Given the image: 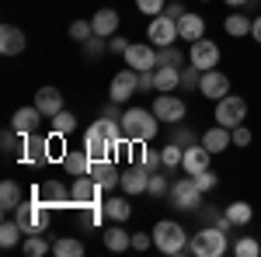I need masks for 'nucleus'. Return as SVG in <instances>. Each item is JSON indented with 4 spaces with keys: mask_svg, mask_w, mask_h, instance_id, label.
<instances>
[{
    "mask_svg": "<svg viewBox=\"0 0 261 257\" xmlns=\"http://www.w3.org/2000/svg\"><path fill=\"white\" fill-rule=\"evenodd\" d=\"M119 142H122V125L108 115L91 122L87 132H84V150L91 153V160H115L119 157Z\"/></svg>",
    "mask_w": 261,
    "mask_h": 257,
    "instance_id": "f257e3e1",
    "label": "nucleus"
},
{
    "mask_svg": "<svg viewBox=\"0 0 261 257\" xmlns=\"http://www.w3.org/2000/svg\"><path fill=\"white\" fill-rule=\"evenodd\" d=\"M119 125H122V136L133 139V142H153L161 132V119L153 115V108H125Z\"/></svg>",
    "mask_w": 261,
    "mask_h": 257,
    "instance_id": "f03ea898",
    "label": "nucleus"
},
{
    "mask_svg": "<svg viewBox=\"0 0 261 257\" xmlns=\"http://www.w3.org/2000/svg\"><path fill=\"white\" fill-rule=\"evenodd\" d=\"M150 233H153V247H157L161 254H171V257L185 254L188 243H192V240H188V230L181 226L178 219H161Z\"/></svg>",
    "mask_w": 261,
    "mask_h": 257,
    "instance_id": "7ed1b4c3",
    "label": "nucleus"
},
{
    "mask_svg": "<svg viewBox=\"0 0 261 257\" xmlns=\"http://www.w3.org/2000/svg\"><path fill=\"white\" fill-rule=\"evenodd\" d=\"M188 254H195V257H223V254H226V233H223L220 226L205 222L202 230L192 233Z\"/></svg>",
    "mask_w": 261,
    "mask_h": 257,
    "instance_id": "20e7f679",
    "label": "nucleus"
},
{
    "mask_svg": "<svg viewBox=\"0 0 261 257\" xmlns=\"http://www.w3.org/2000/svg\"><path fill=\"white\" fill-rule=\"evenodd\" d=\"M14 219L21 222L24 237L45 233V230H49V205H45V202H39V198H24L18 209H14Z\"/></svg>",
    "mask_w": 261,
    "mask_h": 257,
    "instance_id": "39448f33",
    "label": "nucleus"
},
{
    "mask_svg": "<svg viewBox=\"0 0 261 257\" xmlns=\"http://www.w3.org/2000/svg\"><path fill=\"white\" fill-rule=\"evenodd\" d=\"M202 191L199 184H195V178L188 174V178H178L174 184H171V205L178 209V212H199L202 209Z\"/></svg>",
    "mask_w": 261,
    "mask_h": 257,
    "instance_id": "423d86ee",
    "label": "nucleus"
},
{
    "mask_svg": "<svg viewBox=\"0 0 261 257\" xmlns=\"http://www.w3.org/2000/svg\"><path fill=\"white\" fill-rule=\"evenodd\" d=\"M220 60H223V49L213 39H205V35L188 45V63H192V66H199L202 73H205V70H216Z\"/></svg>",
    "mask_w": 261,
    "mask_h": 257,
    "instance_id": "0eeeda50",
    "label": "nucleus"
},
{
    "mask_svg": "<svg viewBox=\"0 0 261 257\" xmlns=\"http://www.w3.org/2000/svg\"><path fill=\"white\" fill-rule=\"evenodd\" d=\"M216 122L226 125V129H237L247 122V101L241 94H226V98L216 101Z\"/></svg>",
    "mask_w": 261,
    "mask_h": 257,
    "instance_id": "6e6552de",
    "label": "nucleus"
},
{
    "mask_svg": "<svg viewBox=\"0 0 261 257\" xmlns=\"http://www.w3.org/2000/svg\"><path fill=\"white\" fill-rule=\"evenodd\" d=\"M150 108H153V115H157L164 125H178V122H185V115H188V104H185L174 91H171V94H157Z\"/></svg>",
    "mask_w": 261,
    "mask_h": 257,
    "instance_id": "1a4fd4ad",
    "label": "nucleus"
},
{
    "mask_svg": "<svg viewBox=\"0 0 261 257\" xmlns=\"http://www.w3.org/2000/svg\"><path fill=\"white\" fill-rule=\"evenodd\" d=\"M32 198L45 202L49 209H60V205H73V188L63 184V181H42L32 188Z\"/></svg>",
    "mask_w": 261,
    "mask_h": 257,
    "instance_id": "9d476101",
    "label": "nucleus"
},
{
    "mask_svg": "<svg viewBox=\"0 0 261 257\" xmlns=\"http://www.w3.org/2000/svg\"><path fill=\"white\" fill-rule=\"evenodd\" d=\"M136 91H140V73H136L133 66L119 70V73L112 77V83H108V98L115 101V104H125Z\"/></svg>",
    "mask_w": 261,
    "mask_h": 257,
    "instance_id": "9b49d317",
    "label": "nucleus"
},
{
    "mask_svg": "<svg viewBox=\"0 0 261 257\" xmlns=\"http://www.w3.org/2000/svg\"><path fill=\"white\" fill-rule=\"evenodd\" d=\"M146 39H150V45H157V49H164V45H174V42H178V21L167 18V14H157V18H150Z\"/></svg>",
    "mask_w": 261,
    "mask_h": 257,
    "instance_id": "f8f14e48",
    "label": "nucleus"
},
{
    "mask_svg": "<svg viewBox=\"0 0 261 257\" xmlns=\"http://www.w3.org/2000/svg\"><path fill=\"white\" fill-rule=\"evenodd\" d=\"M122 56H125V66H133L136 73L157 70V45H150V42H129V49Z\"/></svg>",
    "mask_w": 261,
    "mask_h": 257,
    "instance_id": "ddd939ff",
    "label": "nucleus"
},
{
    "mask_svg": "<svg viewBox=\"0 0 261 257\" xmlns=\"http://www.w3.org/2000/svg\"><path fill=\"white\" fill-rule=\"evenodd\" d=\"M70 188H73V205H77V209L105 202V188H101V184L91 178V174H84V178H73V184H70Z\"/></svg>",
    "mask_w": 261,
    "mask_h": 257,
    "instance_id": "4468645a",
    "label": "nucleus"
},
{
    "mask_svg": "<svg viewBox=\"0 0 261 257\" xmlns=\"http://www.w3.org/2000/svg\"><path fill=\"white\" fill-rule=\"evenodd\" d=\"M199 94L202 98H209V101H220L230 94V77L223 73V70H205L199 80Z\"/></svg>",
    "mask_w": 261,
    "mask_h": 257,
    "instance_id": "2eb2a0df",
    "label": "nucleus"
},
{
    "mask_svg": "<svg viewBox=\"0 0 261 257\" xmlns=\"http://www.w3.org/2000/svg\"><path fill=\"white\" fill-rule=\"evenodd\" d=\"M21 163H28V167H39V163H45L49 160V150H45V136H39V132H32V136L21 139V153H18Z\"/></svg>",
    "mask_w": 261,
    "mask_h": 257,
    "instance_id": "dca6fc26",
    "label": "nucleus"
},
{
    "mask_svg": "<svg viewBox=\"0 0 261 257\" xmlns=\"http://www.w3.org/2000/svg\"><path fill=\"white\" fill-rule=\"evenodd\" d=\"M199 142L213 153V157H216V153H223V150H230V146H233V129H226V125L216 122L213 129H205V132L199 136Z\"/></svg>",
    "mask_w": 261,
    "mask_h": 257,
    "instance_id": "f3484780",
    "label": "nucleus"
},
{
    "mask_svg": "<svg viewBox=\"0 0 261 257\" xmlns=\"http://www.w3.org/2000/svg\"><path fill=\"white\" fill-rule=\"evenodd\" d=\"M42 115L35 104H28V108H18L14 115H11V129L18 132V136H32V132H39V125H42Z\"/></svg>",
    "mask_w": 261,
    "mask_h": 257,
    "instance_id": "a211bd4d",
    "label": "nucleus"
},
{
    "mask_svg": "<svg viewBox=\"0 0 261 257\" xmlns=\"http://www.w3.org/2000/svg\"><path fill=\"white\" fill-rule=\"evenodd\" d=\"M146 184H150V170L143 167V163H129L125 170H122V191L125 195H143L146 191Z\"/></svg>",
    "mask_w": 261,
    "mask_h": 257,
    "instance_id": "6ab92c4d",
    "label": "nucleus"
},
{
    "mask_svg": "<svg viewBox=\"0 0 261 257\" xmlns=\"http://www.w3.org/2000/svg\"><path fill=\"white\" fill-rule=\"evenodd\" d=\"M87 174L98 181L105 191H112V188H119V184H122V174H119V167H115V160H94Z\"/></svg>",
    "mask_w": 261,
    "mask_h": 257,
    "instance_id": "aec40b11",
    "label": "nucleus"
},
{
    "mask_svg": "<svg viewBox=\"0 0 261 257\" xmlns=\"http://www.w3.org/2000/svg\"><path fill=\"white\" fill-rule=\"evenodd\" d=\"M32 104L39 108V111L45 115V119H53V115H60L63 108H66V104H63V94H60V87H39V91H35V101H32Z\"/></svg>",
    "mask_w": 261,
    "mask_h": 257,
    "instance_id": "412c9836",
    "label": "nucleus"
},
{
    "mask_svg": "<svg viewBox=\"0 0 261 257\" xmlns=\"http://www.w3.org/2000/svg\"><path fill=\"white\" fill-rule=\"evenodd\" d=\"M24 45H28V39H24V32H21L18 24H4L0 28V52L4 56H21Z\"/></svg>",
    "mask_w": 261,
    "mask_h": 257,
    "instance_id": "4be33fe9",
    "label": "nucleus"
},
{
    "mask_svg": "<svg viewBox=\"0 0 261 257\" xmlns=\"http://www.w3.org/2000/svg\"><path fill=\"white\" fill-rule=\"evenodd\" d=\"M119 11L115 7H98L94 11V18H91V24H94V35H101V39H112L115 32H119Z\"/></svg>",
    "mask_w": 261,
    "mask_h": 257,
    "instance_id": "5701e85b",
    "label": "nucleus"
},
{
    "mask_svg": "<svg viewBox=\"0 0 261 257\" xmlns=\"http://www.w3.org/2000/svg\"><path fill=\"white\" fill-rule=\"evenodd\" d=\"M205 35V21H202V14H195V11H185L178 18V39L185 42H195Z\"/></svg>",
    "mask_w": 261,
    "mask_h": 257,
    "instance_id": "b1692460",
    "label": "nucleus"
},
{
    "mask_svg": "<svg viewBox=\"0 0 261 257\" xmlns=\"http://www.w3.org/2000/svg\"><path fill=\"white\" fill-rule=\"evenodd\" d=\"M209 160H213V153H209L202 142H195V146H188V150H185L181 170H185V174H199V170H205V167H209Z\"/></svg>",
    "mask_w": 261,
    "mask_h": 257,
    "instance_id": "393cba45",
    "label": "nucleus"
},
{
    "mask_svg": "<svg viewBox=\"0 0 261 257\" xmlns=\"http://www.w3.org/2000/svg\"><path fill=\"white\" fill-rule=\"evenodd\" d=\"M91 163H94L91 153L81 146V150H70V153L63 157V170H66V178H84V174L91 170Z\"/></svg>",
    "mask_w": 261,
    "mask_h": 257,
    "instance_id": "a878e982",
    "label": "nucleus"
},
{
    "mask_svg": "<svg viewBox=\"0 0 261 257\" xmlns=\"http://www.w3.org/2000/svg\"><path fill=\"white\" fill-rule=\"evenodd\" d=\"M153 83H157V94H171L181 87V66H157L153 70Z\"/></svg>",
    "mask_w": 261,
    "mask_h": 257,
    "instance_id": "bb28decb",
    "label": "nucleus"
},
{
    "mask_svg": "<svg viewBox=\"0 0 261 257\" xmlns=\"http://www.w3.org/2000/svg\"><path fill=\"white\" fill-rule=\"evenodd\" d=\"M101 240H105V247H108L112 254H122V250H129V247H133V233H125V230H122V222L108 226V230L101 233Z\"/></svg>",
    "mask_w": 261,
    "mask_h": 257,
    "instance_id": "cd10ccee",
    "label": "nucleus"
},
{
    "mask_svg": "<svg viewBox=\"0 0 261 257\" xmlns=\"http://www.w3.org/2000/svg\"><path fill=\"white\" fill-rule=\"evenodd\" d=\"M223 28H226V35H233V39H244V35H251L254 21L247 18L244 11H233V14H226V21H223Z\"/></svg>",
    "mask_w": 261,
    "mask_h": 257,
    "instance_id": "c85d7f7f",
    "label": "nucleus"
},
{
    "mask_svg": "<svg viewBox=\"0 0 261 257\" xmlns=\"http://www.w3.org/2000/svg\"><path fill=\"white\" fill-rule=\"evenodd\" d=\"M21 202H24V198H21V188H18V181H0V209H4V212H14V209H18Z\"/></svg>",
    "mask_w": 261,
    "mask_h": 257,
    "instance_id": "c756f323",
    "label": "nucleus"
},
{
    "mask_svg": "<svg viewBox=\"0 0 261 257\" xmlns=\"http://www.w3.org/2000/svg\"><path fill=\"white\" fill-rule=\"evenodd\" d=\"M105 212H108V219L112 222H125V219L133 216V205H129V198H105Z\"/></svg>",
    "mask_w": 261,
    "mask_h": 257,
    "instance_id": "7c9ffc66",
    "label": "nucleus"
},
{
    "mask_svg": "<svg viewBox=\"0 0 261 257\" xmlns=\"http://www.w3.org/2000/svg\"><path fill=\"white\" fill-rule=\"evenodd\" d=\"M223 212H226V219H230L233 226H247V222L254 219V209H251V202H230Z\"/></svg>",
    "mask_w": 261,
    "mask_h": 257,
    "instance_id": "2f4dec72",
    "label": "nucleus"
},
{
    "mask_svg": "<svg viewBox=\"0 0 261 257\" xmlns=\"http://www.w3.org/2000/svg\"><path fill=\"white\" fill-rule=\"evenodd\" d=\"M21 237H24V230H21V222H18V219H7V222L0 226V247H4V250L18 247Z\"/></svg>",
    "mask_w": 261,
    "mask_h": 257,
    "instance_id": "473e14b6",
    "label": "nucleus"
},
{
    "mask_svg": "<svg viewBox=\"0 0 261 257\" xmlns=\"http://www.w3.org/2000/svg\"><path fill=\"white\" fill-rule=\"evenodd\" d=\"M45 150H49V160H53V163H63V157L70 153V150H66V136L49 129V136H45Z\"/></svg>",
    "mask_w": 261,
    "mask_h": 257,
    "instance_id": "72a5a7b5",
    "label": "nucleus"
},
{
    "mask_svg": "<svg viewBox=\"0 0 261 257\" xmlns=\"http://www.w3.org/2000/svg\"><path fill=\"white\" fill-rule=\"evenodd\" d=\"M53 254L56 257H81L84 243L77 237H60V240H53Z\"/></svg>",
    "mask_w": 261,
    "mask_h": 257,
    "instance_id": "f704fd0d",
    "label": "nucleus"
},
{
    "mask_svg": "<svg viewBox=\"0 0 261 257\" xmlns=\"http://www.w3.org/2000/svg\"><path fill=\"white\" fill-rule=\"evenodd\" d=\"M21 250H24L28 257H45V254H53V243H49V240H42V233H35V237H24Z\"/></svg>",
    "mask_w": 261,
    "mask_h": 257,
    "instance_id": "c9c22d12",
    "label": "nucleus"
},
{
    "mask_svg": "<svg viewBox=\"0 0 261 257\" xmlns=\"http://www.w3.org/2000/svg\"><path fill=\"white\" fill-rule=\"evenodd\" d=\"M77 212H81V222H84V226H105V219H108L105 202H98V205H84V209H77Z\"/></svg>",
    "mask_w": 261,
    "mask_h": 257,
    "instance_id": "e433bc0d",
    "label": "nucleus"
},
{
    "mask_svg": "<svg viewBox=\"0 0 261 257\" xmlns=\"http://www.w3.org/2000/svg\"><path fill=\"white\" fill-rule=\"evenodd\" d=\"M49 129H53V132H63V136H70V132L77 129V115L63 108L60 115H53V119H49Z\"/></svg>",
    "mask_w": 261,
    "mask_h": 257,
    "instance_id": "4c0bfd02",
    "label": "nucleus"
},
{
    "mask_svg": "<svg viewBox=\"0 0 261 257\" xmlns=\"http://www.w3.org/2000/svg\"><path fill=\"white\" fill-rule=\"evenodd\" d=\"M181 160H185V146H178V142H167V146L161 150L164 170H174V167H181Z\"/></svg>",
    "mask_w": 261,
    "mask_h": 257,
    "instance_id": "58836bf2",
    "label": "nucleus"
},
{
    "mask_svg": "<svg viewBox=\"0 0 261 257\" xmlns=\"http://www.w3.org/2000/svg\"><path fill=\"white\" fill-rule=\"evenodd\" d=\"M157 66H185V52L178 45H164L157 49Z\"/></svg>",
    "mask_w": 261,
    "mask_h": 257,
    "instance_id": "ea45409f",
    "label": "nucleus"
},
{
    "mask_svg": "<svg viewBox=\"0 0 261 257\" xmlns=\"http://www.w3.org/2000/svg\"><path fill=\"white\" fill-rule=\"evenodd\" d=\"M70 39L77 42V45H84L87 39H94V24L91 21H73L70 24Z\"/></svg>",
    "mask_w": 261,
    "mask_h": 257,
    "instance_id": "a19ab883",
    "label": "nucleus"
},
{
    "mask_svg": "<svg viewBox=\"0 0 261 257\" xmlns=\"http://www.w3.org/2000/svg\"><path fill=\"white\" fill-rule=\"evenodd\" d=\"M233 254H237V257H258L261 254V243L254 237H241L237 243H233Z\"/></svg>",
    "mask_w": 261,
    "mask_h": 257,
    "instance_id": "79ce46f5",
    "label": "nucleus"
},
{
    "mask_svg": "<svg viewBox=\"0 0 261 257\" xmlns=\"http://www.w3.org/2000/svg\"><path fill=\"white\" fill-rule=\"evenodd\" d=\"M192 178H195V184H199L202 191H216V188H220V174H216L213 167H205V170L192 174Z\"/></svg>",
    "mask_w": 261,
    "mask_h": 257,
    "instance_id": "37998d69",
    "label": "nucleus"
},
{
    "mask_svg": "<svg viewBox=\"0 0 261 257\" xmlns=\"http://www.w3.org/2000/svg\"><path fill=\"white\" fill-rule=\"evenodd\" d=\"M21 139H24V136H18V132L11 129V125L4 129V136H0V146H4V157H14V150L21 146Z\"/></svg>",
    "mask_w": 261,
    "mask_h": 257,
    "instance_id": "c03bdc74",
    "label": "nucleus"
},
{
    "mask_svg": "<svg viewBox=\"0 0 261 257\" xmlns=\"http://www.w3.org/2000/svg\"><path fill=\"white\" fill-rule=\"evenodd\" d=\"M164 7H167V0H136V11H143L146 18H157V14H164Z\"/></svg>",
    "mask_w": 261,
    "mask_h": 257,
    "instance_id": "a18cd8bd",
    "label": "nucleus"
},
{
    "mask_svg": "<svg viewBox=\"0 0 261 257\" xmlns=\"http://www.w3.org/2000/svg\"><path fill=\"white\" fill-rule=\"evenodd\" d=\"M171 142H178V146H185V150H188V146H195V132H192V129H185V125H174V136H171Z\"/></svg>",
    "mask_w": 261,
    "mask_h": 257,
    "instance_id": "49530a36",
    "label": "nucleus"
},
{
    "mask_svg": "<svg viewBox=\"0 0 261 257\" xmlns=\"http://www.w3.org/2000/svg\"><path fill=\"white\" fill-rule=\"evenodd\" d=\"M164 191H167V181L161 178V170H150V184H146V195H153V198H161Z\"/></svg>",
    "mask_w": 261,
    "mask_h": 257,
    "instance_id": "de8ad7c7",
    "label": "nucleus"
},
{
    "mask_svg": "<svg viewBox=\"0 0 261 257\" xmlns=\"http://www.w3.org/2000/svg\"><path fill=\"white\" fill-rule=\"evenodd\" d=\"M105 49H108V42L101 39V35H94V39H87V42H84V52H87L91 60H98V56L105 52Z\"/></svg>",
    "mask_w": 261,
    "mask_h": 257,
    "instance_id": "09e8293b",
    "label": "nucleus"
},
{
    "mask_svg": "<svg viewBox=\"0 0 261 257\" xmlns=\"http://www.w3.org/2000/svg\"><path fill=\"white\" fill-rule=\"evenodd\" d=\"M143 167L146 170H161V150H153V146H146V153H143Z\"/></svg>",
    "mask_w": 261,
    "mask_h": 257,
    "instance_id": "8fccbe9b",
    "label": "nucleus"
},
{
    "mask_svg": "<svg viewBox=\"0 0 261 257\" xmlns=\"http://www.w3.org/2000/svg\"><path fill=\"white\" fill-rule=\"evenodd\" d=\"M251 139H254V136H251L247 125H237V129H233V146H241V150H244V146H251Z\"/></svg>",
    "mask_w": 261,
    "mask_h": 257,
    "instance_id": "3c124183",
    "label": "nucleus"
},
{
    "mask_svg": "<svg viewBox=\"0 0 261 257\" xmlns=\"http://www.w3.org/2000/svg\"><path fill=\"white\" fill-rule=\"evenodd\" d=\"M153 247V233H133V250H146Z\"/></svg>",
    "mask_w": 261,
    "mask_h": 257,
    "instance_id": "603ef678",
    "label": "nucleus"
},
{
    "mask_svg": "<svg viewBox=\"0 0 261 257\" xmlns=\"http://www.w3.org/2000/svg\"><path fill=\"white\" fill-rule=\"evenodd\" d=\"M164 14H167V18H174V21H178L181 14H185V4H178V0H174V4H167V7H164Z\"/></svg>",
    "mask_w": 261,
    "mask_h": 257,
    "instance_id": "864d4df0",
    "label": "nucleus"
},
{
    "mask_svg": "<svg viewBox=\"0 0 261 257\" xmlns=\"http://www.w3.org/2000/svg\"><path fill=\"white\" fill-rule=\"evenodd\" d=\"M108 49H112V52H125V49H129V42L119 39V35H112V39H108Z\"/></svg>",
    "mask_w": 261,
    "mask_h": 257,
    "instance_id": "5fc2aeb1",
    "label": "nucleus"
},
{
    "mask_svg": "<svg viewBox=\"0 0 261 257\" xmlns=\"http://www.w3.org/2000/svg\"><path fill=\"white\" fill-rule=\"evenodd\" d=\"M251 39H254V42H258V45H261V14H258V18H254V28H251Z\"/></svg>",
    "mask_w": 261,
    "mask_h": 257,
    "instance_id": "6e6d98bb",
    "label": "nucleus"
},
{
    "mask_svg": "<svg viewBox=\"0 0 261 257\" xmlns=\"http://www.w3.org/2000/svg\"><path fill=\"white\" fill-rule=\"evenodd\" d=\"M223 4H226V7H247L251 0H223Z\"/></svg>",
    "mask_w": 261,
    "mask_h": 257,
    "instance_id": "4d7b16f0",
    "label": "nucleus"
},
{
    "mask_svg": "<svg viewBox=\"0 0 261 257\" xmlns=\"http://www.w3.org/2000/svg\"><path fill=\"white\" fill-rule=\"evenodd\" d=\"M202 4H205V0H202Z\"/></svg>",
    "mask_w": 261,
    "mask_h": 257,
    "instance_id": "13d9d810",
    "label": "nucleus"
}]
</instances>
